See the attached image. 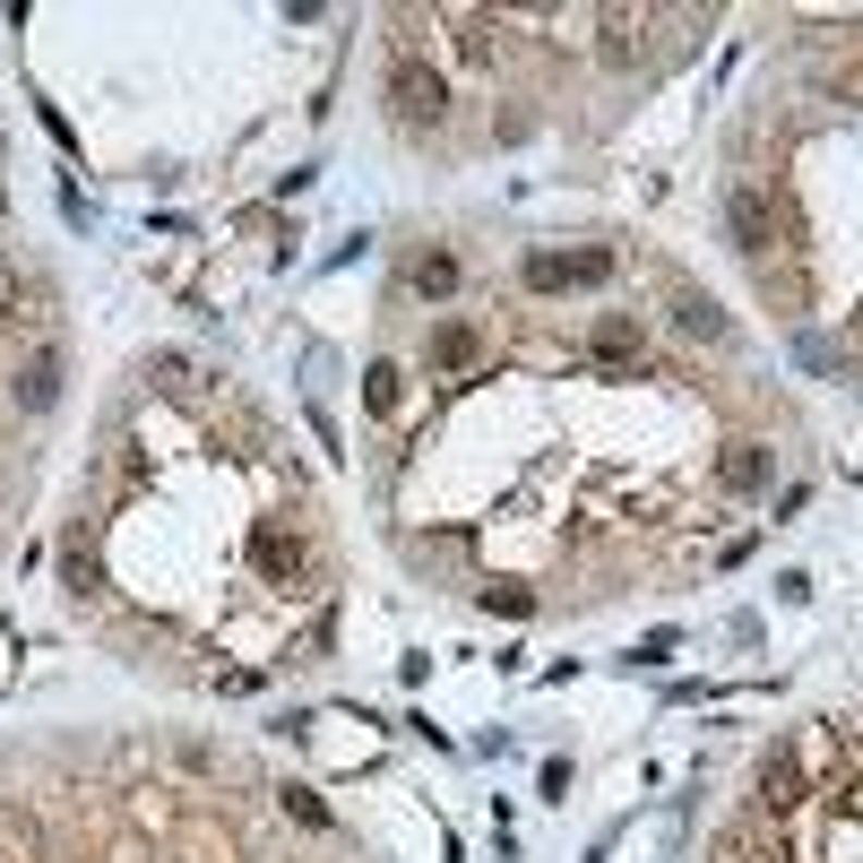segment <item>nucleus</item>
<instances>
[{
    "mask_svg": "<svg viewBox=\"0 0 863 863\" xmlns=\"http://www.w3.org/2000/svg\"><path fill=\"white\" fill-rule=\"evenodd\" d=\"M389 104H397V130L441 122V78H432L415 52H397V61H389Z\"/></svg>",
    "mask_w": 863,
    "mask_h": 863,
    "instance_id": "f257e3e1",
    "label": "nucleus"
}]
</instances>
